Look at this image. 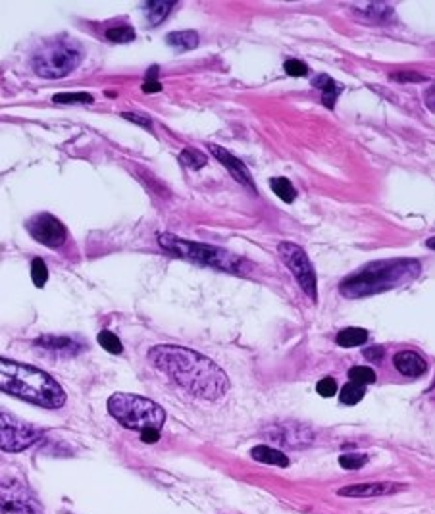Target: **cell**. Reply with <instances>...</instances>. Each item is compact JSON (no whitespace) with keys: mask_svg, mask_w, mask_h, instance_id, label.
Returning <instances> with one entry per match:
<instances>
[{"mask_svg":"<svg viewBox=\"0 0 435 514\" xmlns=\"http://www.w3.org/2000/svg\"><path fill=\"white\" fill-rule=\"evenodd\" d=\"M149 363L191 395L218 401L230 389L225 372L210 358L179 345H156L149 350Z\"/></svg>","mask_w":435,"mask_h":514,"instance_id":"6da1fadb","label":"cell"},{"mask_svg":"<svg viewBox=\"0 0 435 514\" xmlns=\"http://www.w3.org/2000/svg\"><path fill=\"white\" fill-rule=\"evenodd\" d=\"M0 389L43 409H62L66 405V391L50 374L29 364L0 358Z\"/></svg>","mask_w":435,"mask_h":514,"instance_id":"7a4b0ae2","label":"cell"},{"mask_svg":"<svg viewBox=\"0 0 435 514\" xmlns=\"http://www.w3.org/2000/svg\"><path fill=\"white\" fill-rule=\"evenodd\" d=\"M420 262L412 258H399V260H380L368 264L366 268L356 272L341 282L339 291L349 299L376 295L387 289H395L399 285L412 282L420 276Z\"/></svg>","mask_w":435,"mask_h":514,"instance_id":"3957f363","label":"cell"},{"mask_svg":"<svg viewBox=\"0 0 435 514\" xmlns=\"http://www.w3.org/2000/svg\"><path fill=\"white\" fill-rule=\"evenodd\" d=\"M159 243L166 252H170L176 258H183L189 262L210 266L216 270L230 272V274H237V276H243L247 272V260L245 258L225 251V249H220V247L187 241V239L178 237L173 233H160Z\"/></svg>","mask_w":435,"mask_h":514,"instance_id":"277c9868","label":"cell"},{"mask_svg":"<svg viewBox=\"0 0 435 514\" xmlns=\"http://www.w3.org/2000/svg\"><path fill=\"white\" fill-rule=\"evenodd\" d=\"M108 412L124 428L135 432L149 428L160 429L166 422V412L160 405L133 393H114L108 399Z\"/></svg>","mask_w":435,"mask_h":514,"instance_id":"5b68a950","label":"cell"},{"mask_svg":"<svg viewBox=\"0 0 435 514\" xmlns=\"http://www.w3.org/2000/svg\"><path fill=\"white\" fill-rule=\"evenodd\" d=\"M83 50L75 41L58 37L43 45L33 56V72L43 80H62L80 66Z\"/></svg>","mask_w":435,"mask_h":514,"instance_id":"8992f818","label":"cell"},{"mask_svg":"<svg viewBox=\"0 0 435 514\" xmlns=\"http://www.w3.org/2000/svg\"><path fill=\"white\" fill-rule=\"evenodd\" d=\"M279 257L285 262V266L293 272V276L299 282V285L303 287V291L308 295L314 303L318 301V279L314 266L310 262L308 255L304 252L303 247H299L295 243H279L277 247Z\"/></svg>","mask_w":435,"mask_h":514,"instance_id":"52a82bcc","label":"cell"},{"mask_svg":"<svg viewBox=\"0 0 435 514\" xmlns=\"http://www.w3.org/2000/svg\"><path fill=\"white\" fill-rule=\"evenodd\" d=\"M0 429H2L0 445H2V451H6V453H18V451L31 447L43 435L39 428H35L23 420H18L16 416L8 414V412L0 414Z\"/></svg>","mask_w":435,"mask_h":514,"instance_id":"ba28073f","label":"cell"},{"mask_svg":"<svg viewBox=\"0 0 435 514\" xmlns=\"http://www.w3.org/2000/svg\"><path fill=\"white\" fill-rule=\"evenodd\" d=\"M26 227L35 241H39L46 247H53V249L64 245L68 237L66 225L62 224L58 218L53 216V214H46V212L27 220Z\"/></svg>","mask_w":435,"mask_h":514,"instance_id":"9c48e42d","label":"cell"},{"mask_svg":"<svg viewBox=\"0 0 435 514\" xmlns=\"http://www.w3.org/2000/svg\"><path fill=\"white\" fill-rule=\"evenodd\" d=\"M2 514H41L35 497L18 483H2Z\"/></svg>","mask_w":435,"mask_h":514,"instance_id":"30bf717a","label":"cell"},{"mask_svg":"<svg viewBox=\"0 0 435 514\" xmlns=\"http://www.w3.org/2000/svg\"><path fill=\"white\" fill-rule=\"evenodd\" d=\"M208 151L216 156V160H220V162L224 164L225 170L230 171L231 178L243 185L245 189H249L251 193H257V187H254V179H252L251 171H249V168H247L235 154H231L230 151H225L224 146L212 145V143L208 145Z\"/></svg>","mask_w":435,"mask_h":514,"instance_id":"8fae6325","label":"cell"},{"mask_svg":"<svg viewBox=\"0 0 435 514\" xmlns=\"http://www.w3.org/2000/svg\"><path fill=\"white\" fill-rule=\"evenodd\" d=\"M404 489L402 486H397V483H391V481H370V483H360V486H349V488L339 489V495L341 497H382V495H390L395 493V491H401Z\"/></svg>","mask_w":435,"mask_h":514,"instance_id":"7c38bea8","label":"cell"},{"mask_svg":"<svg viewBox=\"0 0 435 514\" xmlns=\"http://www.w3.org/2000/svg\"><path fill=\"white\" fill-rule=\"evenodd\" d=\"M393 364H395V368L401 372L402 376L407 378L422 376L428 370V363L416 350H401V353H397L393 356Z\"/></svg>","mask_w":435,"mask_h":514,"instance_id":"4fadbf2b","label":"cell"},{"mask_svg":"<svg viewBox=\"0 0 435 514\" xmlns=\"http://www.w3.org/2000/svg\"><path fill=\"white\" fill-rule=\"evenodd\" d=\"M37 347L43 349L54 350V353H66V355H75L81 349L80 343H75L70 337H56V336H43L39 339H35Z\"/></svg>","mask_w":435,"mask_h":514,"instance_id":"5bb4252c","label":"cell"},{"mask_svg":"<svg viewBox=\"0 0 435 514\" xmlns=\"http://www.w3.org/2000/svg\"><path fill=\"white\" fill-rule=\"evenodd\" d=\"M251 455L254 461L262 462V464H272V466H289V459L285 453L277 451V449L266 447V445H258L251 451Z\"/></svg>","mask_w":435,"mask_h":514,"instance_id":"9a60e30c","label":"cell"},{"mask_svg":"<svg viewBox=\"0 0 435 514\" xmlns=\"http://www.w3.org/2000/svg\"><path fill=\"white\" fill-rule=\"evenodd\" d=\"M312 85L322 91V102H323V105L328 106V108H333V106H335L341 89L337 87V83L333 80H331L330 75H318L316 80H312Z\"/></svg>","mask_w":435,"mask_h":514,"instance_id":"2e32d148","label":"cell"},{"mask_svg":"<svg viewBox=\"0 0 435 514\" xmlns=\"http://www.w3.org/2000/svg\"><path fill=\"white\" fill-rule=\"evenodd\" d=\"M173 8H176V2H162V0L146 2L145 10H146V18H149V23H151V26H160V23L170 16V12H172Z\"/></svg>","mask_w":435,"mask_h":514,"instance_id":"e0dca14e","label":"cell"},{"mask_svg":"<svg viewBox=\"0 0 435 514\" xmlns=\"http://www.w3.org/2000/svg\"><path fill=\"white\" fill-rule=\"evenodd\" d=\"M366 341H368V331L362 328H347L337 333V345L345 349H353V347L364 345Z\"/></svg>","mask_w":435,"mask_h":514,"instance_id":"ac0fdd59","label":"cell"},{"mask_svg":"<svg viewBox=\"0 0 435 514\" xmlns=\"http://www.w3.org/2000/svg\"><path fill=\"white\" fill-rule=\"evenodd\" d=\"M166 43L178 50H193L198 46L197 31H173L166 37Z\"/></svg>","mask_w":435,"mask_h":514,"instance_id":"d6986e66","label":"cell"},{"mask_svg":"<svg viewBox=\"0 0 435 514\" xmlns=\"http://www.w3.org/2000/svg\"><path fill=\"white\" fill-rule=\"evenodd\" d=\"M270 187L272 191L276 193L277 197L281 198L284 203H287V205L297 198V191H295V187H293V183H291L287 178H272Z\"/></svg>","mask_w":435,"mask_h":514,"instance_id":"ffe728a7","label":"cell"},{"mask_svg":"<svg viewBox=\"0 0 435 514\" xmlns=\"http://www.w3.org/2000/svg\"><path fill=\"white\" fill-rule=\"evenodd\" d=\"M206 154H203L200 151L197 149H183L181 154H179V164L183 166V168H189V170H200L203 166L206 164Z\"/></svg>","mask_w":435,"mask_h":514,"instance_id":"44dd1931","label":"cell"},{"mask_svg":"<svg viewBox=\"0 0 435 514\" xmlns=\"http://www.w3.org/2000/svg\"><path fill=\"white\" fill-rule=\"evenodd\" d=\"M364 393H366V389H364V385H358V383H347V385H343V389H341V395H339V399H341V402L343 405H356L358 401H362V397Z\"/></svg>","mask_w":435,"mask_h":514,"instance_id":"7402d4cb","label":"cell"},{"mask_svg":"<svg viewBox=\"0 0 435 514\" xmlns=\"http://www.w3.org/2000/svg\"><path fill=\"white\" fill-rule=\"evenodd\" d=\"M99 345L102 347L104 350H108V353H112V355H122L124 353V347H122V341L118 339V336L116 333H112V331H108V330H102L99 333Z\"/></svg>","mask_w":435,"mask_h":514,"instance_id":"603a6c76","label":"cell"},{"mask_svg":"<svg viewBox=\"0 0 435 514\" xmlns=\"http://www.w3.org/2000/svg\"><path fill=\"white\" fill-rule=\"evenodd\" d=\"M349 378L353 383L358 385H368V383L376 382V372L368 366H353L349 370Z\"/></svg>","mask_w":435,"mask_h":514,"instance_id":"cb8c5ba5","label":"cell"},{"mask_svg":"<svg viewBox=\"0 0 435 514\" xmlns=\"http://www.w3.org/2000/svg\"><path fill=\"white\" fill-rule=\"evenodd\" d=\"M54 102L56 105H73V102H85V105H92L95 99L89 92H58L54 95Z\"/></svg>","mask_w":435,"mask_h":514,"instance_id":"d4e9b609","label":"cell"},{"mask_svg":"<svg viewBox=\"0 0 435 514\" xmlns=\"http://www.w3.org/2000/svg\"><path fill=\"white\" fill-rule=\"evenodd\" d=\"M106 39L112 41V43H129V41L135 39V31L129 26L112 27V29L106 31Z\"/></svg>","mask_w":435,"mask_h":514,"instance_id":"484cf974","label":"cell"},{"mask_svg":"<svg viewBox=\"0 0 435 514\" xmlns=\"http://www.w3.org/2000/svg\"><path fill=\"white\" fill-rule=\"evenodd\" d=\"M31 279H33L35 287H45L46 279H48V268L43 262V258L31 260Z\"/></svg>","mask_w":435,"mask_h":514,"instance_id":"4316f807","label":"cell"},{"mask_svg":"<svg viewBox=\"0 0 435 514\" xmlns=\"http://www.w3.org/2000/svg\"><path fill=\"white\" fill-rule=\"evenodd\" d=\"M364 16H370L372 20L390 21L393 20V10L385 4H368L364 6Z\"/></svg>","mask_w":435,"mask_h":514,"instance_id":"83f0119b","label":"cell"},{"mask_svg":"<svg viewBox=\"0 0 435 514\" xmlns=\"http://www.w3.org/2000/svg\"><path fill=\"white\" fill-rule=\"evenodd\" d=\"M368 462L366 455H356V453H349V455L339 456V464L347 470H358L362 469L364 464Z\"/></svg>","mask_w":435,"mask_h":514,"instance_id":"f1b7e54d","label":"cell"},{"mask_svg":"<svg viewBox=\"0 0 435 514\" xmlns=\"http://www.w3.org/2000/svg\"><path fill=\"white\" fill-rule=\"evenodd\" d=\"M284 70L291 77H303V75L308 73V66H306L304 62H301V60H287Z\"/></svg>","mask_w":435,"mask_h":514,"instance_id":"f546056e","label":"cell"},{"mask_svg":"<svg viewBox=\"0 0 435 514\" xmlns=\"http://www.w3.org/2000/svg\"><path fill=\"white\" fill-rule=\"evenodd\" d=\"M316 391L320 397H333L337 393V382L333 378H322L318 382Z\"/></svg>","mask_w":435,"mask_h":514,"instance_id":"4dcf8cb0","label":"cell"},{"mask_svg":"<svg viewBox=\"0 0 435 514\" xmlns=\"http://www.w3.org/2000/svg\"><path fill=\"white\" fill-rule=\"evenodd\" d=\"M122 118L127 119V122H133V124H137V126L141 127H145L149 132H152L151 119L146 118V116H141V114H133V112H124L122 114Z\"/></svg>","mask_w":435,"mask_h":514,"instance_id":"1f68e13d","label":"cell"},{"mask_svg":"<svg viewBox=\"0 0 435 514\" xmlns=\"http://www.w3.org/2000/svg\"><path fill=\"white\" fill-rule=\"evenodd\" d=\"M141 439L145 443H156L160 439V429L149 428L141 432Z\"/></svg>","mask_w":435,"mask_h":514,"instance_id":"d6a6232c","label":"cell"},{"mask_svg":"<svg viewBox=\"0 0 435 514\" xmlns=\"http://www.w3.org/2000/svg\"><path fill=\"white\" fill-rule=\"evenodd\" d=\"M364 356L372 360V363H377V360H382L383 358V349L382 347H370V349L364 350Z\"/></svg>","mask_w":435,"mask_h":514,"instance_id":"836d02e7","label":"cell"},{"mask_svg":"<svg viewBox=\"0 0 435 514\" xmlns=\"http://www.w3.org/2000/svg\"><path fill=\"white\" fill-rule=\"evenodd\" d=\"M395 81H424L426 77L418 75V73H393L391 75Z\"/></svg>","mask_w":435,"mask_h":514,"instance_id":"e575fe53","label":"cell"},{"mask_svg":"<svg viewBox=\"0 0 435 514\" xmlns=\"http://www.w3.org/2000/svg\"><path fill=\"white\" fill-rule=\"evenodd\" d=\"M160 91H162V85H160L159 81H145V83H143V92H149V95H151V92H160Z\"/></svg>","mask_w":435,"mask_h":514,"instance_id":"d590c367","label":"cell"},{"mask_svg":"<svg viewBox=\"0 0 435 514\" xmlns=\"http://www.w3.org/2000/svg\"><path fill=\"white\" fill-rule=\"evenodd\" d=\"M426 105H428L429 108H431V110L435 112V85L431 87V89L428 91V95H426Z\"/></svg>","mask_w":435,"mask_h":514,"instance_id":"8d00e7d4","label":"cell"},{"mask_svg":"<svg viewBox=\"0 0 435 514\" xmlns=\"http://www.w3.org/2000/svg\"><path fill=\"white\" fill-rule=\"evenodd\" d=\"M160 72V68L159 66H152L149 72H146V81H156L154 80V75Z\"/></svg>","mask_w":435,"mask_h":514,"instance_id":"74e56055","label":"cell"},{"mask_svg":"<svg viewBox=\"0 0 435 514\" xmlns=\"http://www.w3.org/2000/svg\"><path fill=\"white\" fill-rule=\"evenodd\" d=\"M428 247H429V249H435V239H429Z\"/></svg>","mask_w":435,"mask_h":514,"instance_id":"f35d334b","label":"cell"}]
</instances>
